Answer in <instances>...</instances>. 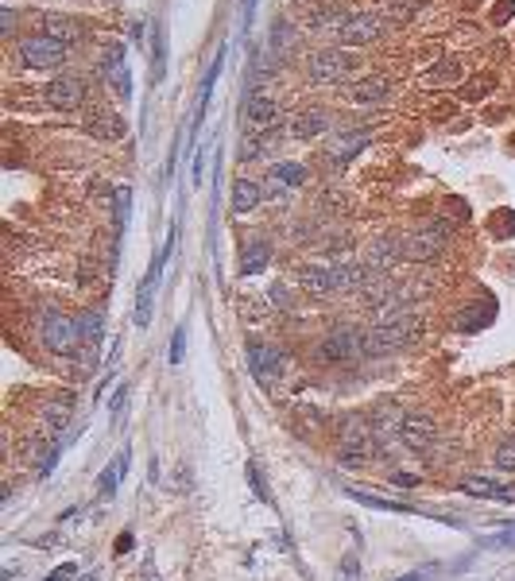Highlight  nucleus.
Returning <instances> with one entry per match:
<instances>
[{
    "label": "nucleus",
    "mask_w": 515,
    "mask_h": 581,
    "mask_svg": "<svg viewBox=\"0 0 515 581\" xmlns=\"http://www.w3.org/2000/svg\"><path fill=\"white\" fill-rule=\"evenodd\" d=\"M36 337L51 357H78V349L85 345L82 330H78V318L62 314L59 306H43V310L36 314Z\"/></svg>",
    "instance_id": "f257e3e1"
},
{
    "label": "nucleus",
    "mask_w": 515,
    "mask_h": 581,
    "mask_svg": "<svg viewBox=\"0 0 515 581\" xmlns=\"http://www.w3.org/2000/svg\"><path fill=\"white\" fill-rule=\"evenodd\" d=\"M423 334V318L418 314H400L392 322H376L364 334V357H384V353H400V349L415 345Z\"/></svg>",
    "instance_id": "f03ea898"
},
{
    "label": "nucleus",
    "mask_w": 515,
    "mask_h": 581,
    "mask_svg": "<svg viewBox=\"0 0 515 581\" xmlns=\"http://www.w3.org/2000/svg\"><path fill=\"white\" fill-rule=\"evenodd\" d=\"M337 438H341V450H337V465H349L357 469L376 453V430H372V419L364 415H345L337 422Z\"/></svg>",
    "instance_id": "7ed1b4c3"
},
{
    "label": "nucleus",
    "mask_w": 515,
    "mask_h": 581,
    "mask_svg": "<svg viewBox=\"0 0 515 581\" xmlns=\"http://www.w3.org/2000/svg\"><path fill=\"white\" fill-rule=\"evenodd\" d=\"M244 357H249V373L256 376V384L275 396L279 384H283V376H287V353L279 345H267V342H249Z\"/></svg>",
    "instance_id": "20e7f679"
},
{
    "label": "nucleus",
    "mask_w": 515,
    "mask_h": 581,
    "mask_svg": "<svg viewBox=\"0 0 515 581\" xmlns=\"http://www.w3.org/2000/svg\"><path fill=\"white\" fill-rule=\"evenodd\" d=\"M446 245H449V225H446V221H431V225L407 232V237L400 240V256L415 260V263H426V260L442 256Z\"/></svg>",
    "instance_id": "39448f33"
},
{
    "label": "nucleus",
    "mask_w": 515,
    "mask_h": 581,
    "mask_svg": "<svg viewBox=\"0 0 515 581\" xmlns=\"http://www.w3.org/2000/svg\"><path fill=\"white\" fill-rule=\"evenodd\" d=\"M318 361L321 365H345V361H357L364 357V334H357L353 326H334L326 337L318 342Z\"/></svg>",
    "instance_id": "423d86ee"
},
{
    "label": "nucleus",
    "mask_w": 515,
    "mask_h": 581,
    "mask_svg": "<svg viewBox=\"0 0 515 581\" xmlns=\"http://www.w3.org/2000/svg\"><path fill=\"white\" fill-rule=\"evenodd\" d=\"M62 59H67V43H59V39H51V35H36V39H24V43H20V62L31 70L59 67Z\"/></svg>",
    "instance_id": "0eeeda50"
},
{
    "label": "nucleus",
    "mask_w": 515,
    "mask_h": 581,
    "mask_svg": "<svg viewBox=\"0 0 515 581\" xmlns=\"http://www.w3.org/2000/svg\"><path fill=\"white\" fill-rule=\"evenodd\" d=\"M349 67H353V59L341 55V51H318V55H310L306 74L314 86H334V82H341L349 74Z\"/></svg>",
    "instance_id": "6e6552de"
},
{
    "label": "nucleus",
    "mask_w": 515,
    "mask_h": 581,
    "mask_svg": "<svg viewBox=\"0 0 515 581\" xmlns=\"http://www.w3.org/2000/svg\"><path fill=\"white\" fill-rule=\"evenodd\" d=\"M380 31H384V20L376 12H353L349 24L337 31V39L345 47H364V43H372V39H380Z\"/></svg>",
    "instance_id": "1a4fd4ad"
},
{
    "label": "nucleus",
    "mask_w": 515,
    "mask_h": 581,
    "mask_svg": "<svg viewBox=\"0 0 515 581\" xmlns=\"http://www.w3.org/2000/svg\"><path fill=\"white\" fill-rule=\"evenodd\" d=\"M434 435H438V427H434L431 415H403V422H400V442L407 450H415V453L431 450Z\"/></svg>",
    "instance_id": "9d476101"
},
{
    "label": "nucleus",
    "mask_w": 515,
    "mask_h": 581,
    "mask_svg": "<svg viewBox=\"0 0 515 581\" xmlns=\"http://www.w3.org/2000/svg\"><path fill=\"white\" fill-rule=\"evenodd\" d=\"M457 489L465 492V496H477V500L515 504V484H508V481H492V477H477V473H469V477H461Z\"/></svg>",
    "instance_id": "9b49d317"
},
{
    "label": "nucleus",
    "mask_w": 515,
    "mask_h": 581,
    "mask_svg": "<svg viewBox=\"0 0 515 581\" xmlns=\"http://www.w3.org/2000/svg\"><path fill=\"white\" fill-rule=\"evenodd\" d=\"M101 78L113 86V93H121V98L128 101L132 98V74H128L124 67V47H109L101 59Z\"/></svg>",
    "instance_id": "f8f14e48"
},
{
    "label": "nucleus",
    "mask_w": 515,
    "mask_h": 581,
    "mask_svg": "<svg viewBox=\"0 0 515 581\" xmlns=\"http://www.w3.org/2000/svg\"><path fill=\"white\" fill-rule=\"evenodd\" d=\"M70 419H74V392H62L43 404V427L51 430L55 442H62V430L70 427Z\"/></svg>",
    "instance_id": "ddd939ff"
},
{
    "label": "nucleus",
    "mask_w": 515,
    "mask_h": 581,
    "mask_svg": "<svg viewBox=\"0 0 515 581\" xmlns=\"http://www.w3.org/2000/svg\"><path fill=\"white\" fill-rule=\"evenodd\" d=\"M85 98V86L78 78H55L47 82V105L51 109H78Z\"/></svg>",
    "instance_id": "4468645a"
},
{
    "label": "nucleus",
    "mask_w": 515,
    "mask_h": 581,
    "mask_svg": "<svg viewBox=\"0 0 515 581\" xmlns=\"http://www.w3.org/2000/svg\"><path fill=\"white\" fill-rule=\"evenodd\" d=\"M298 283H303V291L314 294V299H329V294H337V287H334V271L321 268V263H306V268L298 271Z\"/></svg>",
    "instance_id": "2eb2a0df"
},
{
    "label": "nucleus",
    "mask_w": 515,
    "mask_h": 581,
    "mask_svg": "<svg viewBox=\"0 0 515 581\" xmlns=\"http://www.w3.org/2000/svg\"><path fill=\"white\" fill-rule=\"evenodd\" d=\"M155 287H159V271H152L147 268V276H144V283H139V291H136V326L139 330H147L152 326V306H155Z\"/></svg>",
    "instance_id": "dca6fc26"
},
{
    "label": "nucleus",
    "mask_w": 515,
    "mask_h": 581,
    "mask_svg": "<svg viewBox=\"0 0 515 581\" xmlns=\"http://www.w3.org/2000/svg\"><path fill=\"white\" fill-rule=\"evenodd\" d=\"M272 194H287V190H295V186H303L306 183V167L303 163H275L272 167Z\"/></svg>",
    "instance_id": "f3484780"
},
{
    "label": "nucleus",
    "mask_w": 515,
    "mask_h": 581,
    "mask_svg": "<svg viewBox=\"0 0 515 581\" xmlns=\"http://www.w3.org/2000/svg\"><path fill=\"white\" fill-rule=\"evenodd\" d=\"M400 240H392V237H380V240H372V252H368V268L372 271H392L395 263H400Z\"/></svg>",
    "instance_id": "a211bd4d"
},
{
    "label": "nucleus",
    "mask_w": 515,
    "mask_h": 581,
    "mask_svg": "<svg viewBox=\"0 0 515 581\" xmlns=\"http://www.w3.org/2000/svg\"><path fill=\"white\" fill-rule=\"evenodd\" d=\"M260 202H264V186L256 178H237V186H233V214H252Z\"/></svg>",
    "instance_id": "6ab92c4d"
},
{
    "label": "nucleus",
    "mask_w": 515,
    "mask_h": 581,
    "mask_svg": "<svg viewBox=\"0 0 515 581\" xmlns=\"http://www.w3.org/2000/svg\"><path fill=\"white\" fill-rule=\"evenodd\" d=\"M267 263H272V245H267V240H249V248L241 252V271L244 276H260Z\"/></svg>",
    "instance_id": "aec40b11"
},
{
    "label": "nucleus",
    "mask_w": 515,
    "mask_h": 581,
    "mask_svg": "<svg viewBox=\"0 0 515 581\" xmlns=\"http://www.w3.org/2000/svg\"><path fill=\"white\" fill-rule=\"evenodd\" d=\"M267 43H272V55L275 59L291 55V51L298 47V31H295L291 20H275V24H272V39H267Z\"/></svg>",
    "instance_id": "412c9836"
},
{
    "label": "nucleus",
    "mask_w": 515,
    "mask_h": 581,
    "mask_svg": "<svg viewBox=\"0 0 515 581\" xmlns=\"http://www.w3.org/2000/svg\"><path fill=\"white\" fill-rule=\"evenodd\" d=\"M349 500H357L364 504V508H372V512H395V515H415V508H407L403 500H384V496H372V492H364V489H345Z\"/></svg>",
    "instance_id": "4be33fe9"
},
{
    "label": "nucleus",
    "mask_w": 515,
    "mask_h": 581,
    "mask_svg": "<svg viewBox=\"0 0 515 581\" xmlns=\"http://www.w3.org/2000/svg\"><path fill=\"white\" fill-rule=\"evenodd\" d=\"M368 144H372V132L368 129H357V132L337 136V140L329 144V155H334V160H349V155H357L360 147H368Z\"/></svg>",
    "instance_id": "5701e85b"
},
{
    "label": "nucleus",
    "mask_w": 515,
    "mask_h": 581,
    "mask_svg": "<svg viewBox=\"0 0 515 581\" xmlns=\"http://www.w3.org/2000/svg\"><path fill=\"white\" fill-rule=\"evenodd\" d=\"M244 116L264 129V124H272L279 116V105L272 98H260V93H249V98H244Z\"/></svg>",
    "instance_id": "b1692460"
},
{
    "label": "nucleus",
    "mask_w": 515,
    "mask_h": 581,
    "mask_svg": "<svg viewBox=\"0 0 515 581\" xmlns=\"http://www.w3.org/2000/svg\"><path fill=\"white\" fill-rule=\"evenodd\" d=\"M124 473H128V450H124V453H116L113 465L98 477V492H101V500H113V496H116V484H121Z\"/></svg>",
    "instance_id": "393cba45"
},
{
    "label": "nucleus",
    "mask_w": 515,
    "mask_h": 581,
    "mask_svg": "<svg viewBox=\"0 0 515 581\" xmlns=\"http://www.w3.org/2000/svg\"><path fill=\"white\" fill-rule=\"evenodd\" d=\"M326 124H329V116L321 113V109H306V113L295 116L291 132L298 136V140H310V136H321V132H326Z\"/></svg>",
    "instance_id": "a878e982"
},
{
    "label": "nucleus",
    "mask_w": 515,
    "mask_h": 581,
    "mask_svg": "<svg viewBox=\"0 0 515 581\" xmlns=\"http://www.w3.org/2000/svg\"><path fill=\"white\" fill-rule=\"evenodd\" d=\"M43 35H51V39H59V43H78L82 39V27L74 24L70 16H47V24H43Z\"/></svg>",
    "instance_id": "bb28decb"
},
{
    "label": "nucleus",
    "mask_w": 515,
    "mask_h": 581,
    "mask_svg": "<svg viewBox=\"0 0 515 581\" xmlns=\"http://www.w3.org/2000/svg\"><path fill=\"white\" fill-rule=\"evenodd\" d=\"M101 326H105L101 310H82V314H78V330H82V342L90 345V349H98V342H101Z\"/></svg>",
    "instance_id": "cd10ccee"
},
{
    "label": "nucleus",
    "mask_w": 515,
    "mask_h": 581,
    "mask_svg": "<svg viewBox=\"0 0 515 581\" xmlns=\"http://www.w3.org/2000/svg\"><path fill=\"white\" fill-rule=\"evenodd\" d=\"M353 98L357 101H384L388 98V82L384 78H360L357 86H353Z\"/></svg>",
    "instance_id": "c85d7f7f"
},
{
    "label": "nucleus",
    "mask_w": 515,
    "mask_h": 581,
    "mask_svg": "<svg viewBox=\"0 0 515 581\" xmlns=\"http://www.w3.org/2000/svg\"><path fill=\"white\" fill-rule=\"evenodd\" d=\"M90 132L105 136V140H116V136H124V121L116 113H101L98 121H90Z\"/></svg>",
    "instance_id": "c756f323"
},
{
    "label": "nucleus",
    "mask_w": 515,
    "mask_h": 581,
    "mask_svg": "<svg viewBox=\"0 0 515 581\" xmlns=\"http://www.w3.org/2000/svg\"><path fill=\"white\" fill-rule=\"evenodd\" d=\"M492 461H496V469L515 473V435H508V438L500 442V446H496V458H492Z\"/></svg>",
    "instance_id": "7c9ffc66"
},
{
    "label": "nucleus",
    "mask_w": 515,
    "mask_h": 581,
    "mask_svg": "<svg viewBox=\"0 0 515 581\" xmlns=\"http://www.w3.org/2000/svg\"><path fill=\"white\" fill-rule=\"evenodd\" d=\"M163 51H167V27L163 24H155V62H152V78L159 82V78H163Z\"/></svg>",
    "instance_id": "2f4dec72"
},
{
    "label": "nucleus",
    "mask_w": 515,
    "mask_h": 581,
    "mask_svg": "<svg viewBox=\"0 0 515 581\" xmlns=\"http://www.w3.org/2000/svg\"><path fill=\"white\" fill-rule=\"evenodd\" d=\"M249 481H252V492H256V500L272 504V492H267V481H264V473H260V465H256V461H249Z\"/></svg>",
    "instance_id": "473e14b6"
},
{
    "label": "nucleus",
    "mask_w": 515,
    "mask_h": 581,
    "mask_svg": "<svg viewBox=\"0 0 515 581\" xmlns=\"http://www.w3.org/2000/svg\"><path fill=\"white\" fill-rule=\"evenodd\" d=\"M128 206H132V190H116V232L128 225Z\"/></svg>",
    "instance_id": "72a5a7b5"
},
{
    "label": "nucleus",
    "mask_w": 515,
    "mask_h": 581,
    "mask_svg": "<svg viewBox=\"0 0 515 581\" xmlns=\"http://www.w3.org/2000/svg\"><path fill=\"white\" fill-rule=\"evenodd\" d=\"M74 577H78V566H74V562H62V566L51 569V574L43 577V581H74Z\"/></svg>",
    "instance_id": "f704fd0d"
},
{
    "label": "nucleus",
    "mask_w": 515,
    "mask_h": 581,
    "mask_svg": "<svg viewBox=\"0 0 515 581\" xmlns=\"http://www.w3.org/2000/svg\"><path fill=\"white\" fill-rule=\"evenodd\" d=\"M426 0H392V12L395 16H411V12H418Z\"/></svg>",
    "instance_id": "c9c22d12"
},
{
    "label": "nucleus",
    "mask_w": 515,
    "mask_h": 581,
    "mask_svg": "<svg viewBox=\"0 0 515 581\" xmlns=\"http://www.w3.org/2000/svg\"><path fill=\"white\" fill-rule=\"evenodd\" d=\"M182 345H186V330H175V342H170V365L182 361Z\"/></svg>",
    "instance_id": "e433bc0d"
},
{
    "label": "nucleus",
    "mask_w": 515,
    "mask_h": 581,
    "mask_svg": "<svg viewBox=\"0 0 515 581\" xmlns=\"http://www.w3.org/2000/svg\"><path fill=\"white\" fill-rule=\"evenodd\" d=\"M124 399H128V384L116 388V399H113V422H121V411H124Z\"/></svg>",
    "instance_id": "4c0bfd02"
},
{
    "label": "nucleus",
    "mask_w": 515,
    "mask_h": 581,
    "mask_svg": "<svg viewBox=\"0 0 515 581\" xmlns=\"http://www.w3.org/2000/svg\"><path fill=\"white\" fill-rule=\"evenodd\" d=\"M139 581H159V569H155V562L147 558L144 562V569H139Z\"/></svg>",
    "instance_id": "58836bf2"
},
{
    "label": "nucleus",
    "mask_w": 515,
    "mask_h": 581,
    "mask_svg": "<svg viewBox=\"0 0 515 581\" xmlns=\"http://www.w3.org/2000/svg\"><path fill=\"white\" fill-rule=\"evenodd\" d=\"M0 27H4V31L16 27V12H12V8H4V12H0Z\"/></svg>",
    "instance_id": "ea45409f"
},
{
    "label": "nucleus",
    "mask_w": 515,
    "mask_h": 581,
    "mask_svg": "<svg viewBox=\"0 0 515 581\" xmlns=\"http://www.w3.org/2000/svg\"><path fill=\"white\" fill-rule=\"evenodd\" d=\"M128 551H132V535H121V538H116V554H128Z\"/></svg>",
    "instance_id": "a19ab883"
},
{
    "label": "nucleus",
    "mask_w": 515,
    "mask_h": 581,
    "mask_svg": "<svg viewBox=\"0 0 515 581\" xmlns=\"http://www.w3.org/2000/svg\"><path fill=\"white\" fill-rule=\"evenodd\" d=\"M272 299H275V306H291V302H287V287H279V283L272 287Z\"/></svg>",
    "instance_id": "79ce46f5"
},
{
    "label": "nucleus",
    "mask_w": 515,
    "mask_h": 581,
    "mask_svg": "<svg viewBox=\"0 0 515 581\" xmlns=\"http://www.w3.org/2000/svg\"><path fill=\"white\" fill-rule=\"evenodd\" d=\"M395 581H423V574H403V577H395Z\"/></svg>",
    "instance_id": "37998d69"
},
{
    "label": "nucleus",
    "mask_w": 515,
    "mask_h": 581,
    "mask_svg": "<svg viewBox=\"0 0 515 581\" xmlns=\"http://www.w3.org/2000/svg\"><path fill=\"white\" fill-rule=\"evenodd\" d=\"M82 581H101V574H98V569H93V574H85Z\"/></svg>",
    "instance_id": "c03bdc74"
},
{
    "label": "nucleus",
    "mask_w": 515,
    "mask_h": 581,
    "mask_svg": "<svg viewBox=\"0 0 515 581\" xmlns=\"http://www.w3.org/2000/svg\"><path fill=\"white\" fill-rule=\"evenodd\" d=\"M244 4H249V12H252V4H256V0H244Z\"/></svg>",
    "instance_id": "a18cd8bd"
}]
</instances>
